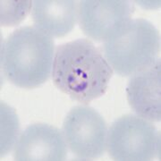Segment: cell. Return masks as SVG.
<instances>
[{
    "instance_id": "obj_6",
    "label": "cell",
    "mask_w": 161,
    "mask_h": 161,
    "mask_svg": "<svg viewBox=\"0 0 161 161\" xmlns=\"http://www.w3.org/2000/svg\"><path fill=\"white\" fill-rule=\"evenodd\" d=\"M79 24L88 38L105 42L131 20L134 6L127 0H83Z\"/></svg>"
},
{
    "instance_id": "obj_2",
    "label": "cell",
    "mask_w": 161,
    "mask_h": 161,
    "mask_svg": "<svg viewBox=\"0 0 161 161\" xmlns=\"http://www.w3.org/2000/svg\"><path fill=\"white\" fill-rule=\"evenodd\" d=\"M55 44L49 35L36 27L14 31L1 47L3 74L14 85L23 89L41 86L51 75Z\"/></svg>"
},
{
    "instance_id": "obj_3",
    "label": "cell",
    "mask_w": 161,
    "mask_h": 161,
    "mask_svg": "<svg viewBox=\"0 0 161 161\" xmlns=\"http://www.w3.org/2000/svg\"><path fill=\"white\" fill-rule=\"evenodd\" d=\"M158 31L145 19H131L103 44L104 58L120 76H132L158 59Z\"/></svg>"
},
{
    "instance_id": "obj_11",
    "label": "cell",
    "mask_w": 161,
    "mask_h": 161,
    "mask_svg": "<svg viewBox=\"0 0 161 161\" xmlns=\"http://www.w3.org/2000/svg\"><path fill=\"white\" fill-rule=\"evenodd\" d=\"M32 7V1H1V25L14 26L23 21Z\"/></svg>"
},
{
    "instance_id": "obj_1",
    "label": "cell",
    "mask_w": 161,
    "mask_h": 161,
    "mask_svg": "<svg viewBox=\"0 0 161 161\" xmlns=\"http://www.w3.org/2000/svg\"><path fill=\"white\" fill-rule=\"evenodd\" d=\"M114 71L100 49L88 39L57 47L52 80L73 100L88 105L107 92Z\"/></svg>"
},
{
    "instance_id": "obj_7",
    "label": "cell",
    "mask_w": 161,
    "mask_h": 161,
    "mask_svg": "<svg viewBox=\"0 0 161 161\" xmlns=\"http://www.w3.org/2000/svg\"><path fill=\"white\" fill-rule=\"evenodd\" d=\"M66 156L63 133L42 123L27 127L18 138L14 151V158L17 161H63Z\"/></svg>"
},
{
    "instance_id": "obj_9",
    "label": "cell",
    "mask_w": 161,
    "mask_h": 161,
    "mask_svg": "<svg viewBox=\"0 0 161 161\" xmlns=\"http://www.w3.org/2000/svg\"><path fill=\"white\" fill-rule=\"evenodd\" d=\"M80 4L74 0L32 1L31 17L34 27L50 37H64L79 20Z\"/></svg>"
},
{
    "instance_id": "obj_5",
    "label": "cell",
    "mask_w": 161,
    "mask_h": 161,
    "mask_svg": "<svg viewBox=\"0 0 161 161\" xmlns=\"http://www.w3.org/2000/svg\"><path fill=\"white\" fill-rule=\"evenodd\" d=\"M62 133L71 151L80 159H94L107 150L108 129L106 121L91 107L77 106L64 117Z\"/></svg>"
},
{
    "instance_id": "obj_8",
    "label": "cell",
    "mask_w": 161,
    "mask_h": 161,
    "mask_svg": "<svg viewBox=\"0 0 161 161\" xmlns=\"http://www.w3.org/2000/svg\"><path fill=\"white\" fill-rule=\"evenodd\" d=\"M128 103L140 117L150 122L161 120V62L131 76L126 87Z\"/></svg>"
},
{
    "instance_id": "obj_4",
    "label": "cell",
    "mask_w": 161,
    "mask_h": 161,
    "mask_svg": "<svg viewBox=\"0 0 161 161\" xmlns=\"http://www.w3.org/2000/svg\"><path fill=\"white\" fill-rule=\"evenodd\" d=\"M107 149L114 160H152L160 153V133L152 122L125 115L111 125Z\"/></svg>"
},
{
    "instance_id": "obj_10",
    "label": "cell",
    "mask_w": 161,
    "mask_h": 161,
    "mask_svg": "<svg viewBox=\"0 0 161 161\" xmlns=\"http://www.w3.org/2000/svg\"><path fill=\"white\" fill-rule=\"evenodd\" d=\"M19 122L14 110L1 102V157L10 151L16 143Z\"/></svg>"
}]
</instances>
